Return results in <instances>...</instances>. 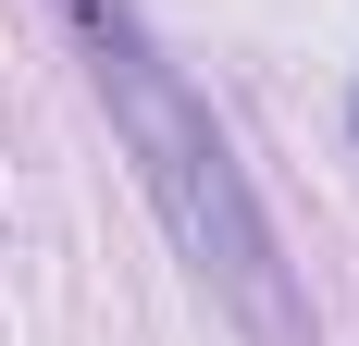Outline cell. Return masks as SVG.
Returning a JSON list of instances; mask_svg holds the SVG:
<instances>
[{
  "label": "cell",
  "instance_id": "obj_1",
  "mask_svg": "<svg viewBox=\"0 0 359 346\" xmlns=\"http://www.w3.org/2000/svg\"><path fill=\"white\" fill-rule=\"evenodd\" d=\"M62 37H74V62H87V87H100L124 161H137L149 210H161V235L186 247V272L211 284V310L248 346H323L310 334V297H297V272H285V247L260 223V186H248V161H236V137H223L211 99L174 74V50L149 37V13L137 0H62Z\"/></svg>",
  "mask_w": 359,
  "mask_h": 346
},
{
  "label": "cell",
  "instance_id": "obj_2",
  "mask_svg": "<svg viewBox=\"0 0 359 346\" xmlns=\"http://www.w3.org/2000/svg\"><path fill=\"white\" fill-rule=\"evenodd\" d=\"M347 124H359V99H347Z\"/></svg>",
  "mask_w": 359,
  "mask_h": 346
}]
</instances>
